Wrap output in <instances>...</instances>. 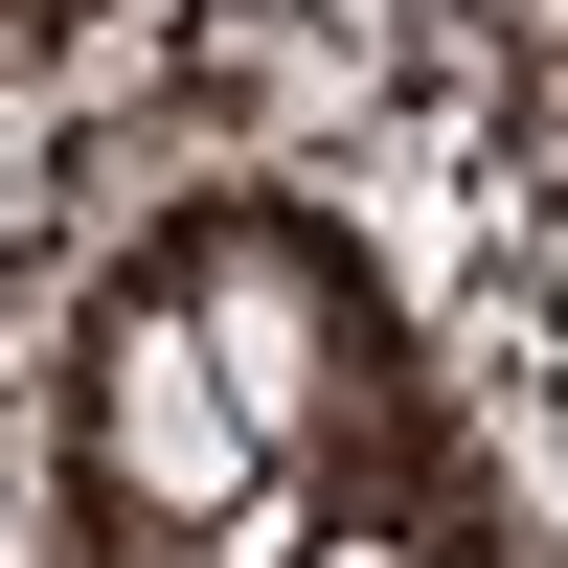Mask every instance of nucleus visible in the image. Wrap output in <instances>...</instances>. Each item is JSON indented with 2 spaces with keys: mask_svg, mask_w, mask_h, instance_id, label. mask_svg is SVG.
<instances>
[{
  "mask_svg": "<svg viewBox=\"0 0 568 568\" xmlns=\"http://www.w3.org/2000/svg\"><path fill=\"white\" fill-rule=\"evenodd\" d=\"M160 296H182V342L227 364L251 433H296V409H318V251H296V227H205Z\"/></svg>",
  "mask_w": 568,
  "mask_h": 568,
  "instance_id": "nucleus-2",
  "label": "nucleus"
},
{
  "mask_svg": "<svg viewBox=\"0 0 568 568\" xmlns=\"http://www.w3.org/2000/svg\"><path fill=\"white\" fill-rule=\"evenodd\" d=\"M318 568H433V546H318Z\"/></svg>",
  "mask_w": 568,
  "mask_h": 568,
  "instance_id": "nucleus-3",
  "label": "nucleus"
},
{
  "mask_svg": "<svg viewBox=\"0 0 568 568\" xmlns=\"http://www.w3.org/2000/svg\"><path fill=\"white\" fill-rule=\"evenodd\" d=\"M91 478H114V524H160V546H182V524H227V500L273 478V433L227 409V364L182 342V296H160V273L91 318Z\"/></svg>",
  "mask_w": 568,
  "mask_h": 568,
  "instance_id": "nucleus-1",
  "label": "nucleus"
}]
</instances>
